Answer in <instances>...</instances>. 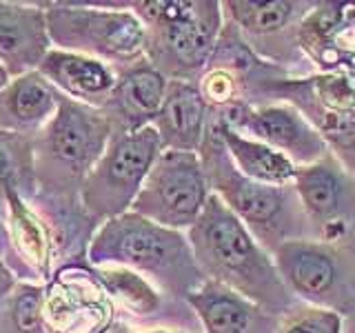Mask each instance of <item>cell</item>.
Segmentation results:
<instances>
[{
  "label": "cell",
  "instance_id": "cell-13",
  "mask_svg": "<svg viewBox=\"0 0 355 333\" xmlns=\"http://www.w3.org/2000/svg\"><path fill=\"white\" fill-rule=\"evenodd\" d=\"M44 289V327L51 333H107L116 305L96 271L67 264L51 273Z\"/></svg>",
  "mask_w": 355,
  "mask_h": 333
},
{
  "label": "cell",
  "instance_id": "cell-6",
  "mask_svg": "<svg viewBox=\"0 0 355 333\" xmlns=\"http://www.w3.org/2000/svg\"><path fill=\"white\" fill-rule=\"evenodd\" d=\"M53 49L103 60L116 69L138 62L147 29L127 3H42Z\"/></svg>",
  "mask_w": 355,
  "mask_h": 333
},
{
  "label": "cell",
  "instance_id": "cell-11",
  "mask_svg": "<svg viewBox=\"0 0 355 333\" xmlns=\"http://www.w3.org/2000/svg\"><path fill=\"white\" fill-rule=\"evenodd\" d=\"M211 114H216L227 127L269 144L295 166L311 164L329 153L327 142L322 140L315 127L288 103L233 105Z\"/></svg>",
  "mask_w": 355,
  "mask_h": 333
},
{
  "label": "cell",
  "instance_id": "cell-19",
  "mask_svg": "<svg viewBox=\"0 0 355 333\" xmlns=\"http://www.w3.org/2000/svg\"><path fill=\"white\" fill-rule=\"evenodd\" d=\"M211 109L200 94L198 83L169 80L162 107L153 120L162 151H193L202 147Z\"/></svg>",
  "mask_w": 355,
  "mask_h": 333
},
{
  "label": "cell",
  "instance_id": "cell-4",
  "mask_svg": "<svg viewBox=\"0 0 355 333\" xmlns=\"http://www.w3.org/2000/svg\"><path fill=\"white\" fill-rule=\"evenodd\" d=\"M147 29L144 56L166 80L198 83L225 27L218 0H131Z\"/></svg>",
  "mask_w": 355,
  "mask_h": 333
},
{
  "label": "cell",
  "instance_id": "cell-31",
  "mask_svg": "<svg viewBox=\"0 0 355 333\" xmlns=\"http://www.w3.org/2000/svg\"><path fill=\"white\" fill-rule=\"evenodd\" d=\"M144 333H184V331H173V329H153V331H144Z\"/></svg>",
  "mask_w": 355,
  "mask_h": 333
},
{
  "label": "cell",
  "instance_id": "cell-10",
  "mask_svg": "<svg viewBox=\"0 0 355 333\" xmlns=\"http://www.w3.org/2000/svg\"><path fill=\"white\" fill-rule=\"evenodd\" d=\"M293 189L315 240L342 244L351 236L355 227V178L331 151L315 162L297 166Z\"/></svg>",
  "mask_w": 355,
  "mask_h": 333
},
{
  "label": "cell",
  "instance_id": "cell-28",
  "mask_svg": "<svg viewBox=\"0 0 355 333\" xmlns=\"http://www.w3.org/2000/svg\"><path fill=\"white\" fill-rule=\"evenodd\" d=\"M18 284V275L11 269V264L7 260L0 258V311L5 305H9V298L14 293V289Z\"/></svg>",
  "mask_w": 355,
  "mask_h": 333
},
{
  "label": "cell",
  "instance_id": "cell-22",
  "mask_svg": "<svg viewBox=\"0 0 355 333\" xmlns=\"http://www.w3.org/2000/svg\"><path fill=\"white\" fill-rule=\"evenodd\" d=\"M184 302L193 309L205 333H247L255 309L247 298L216 280H205Z\"/></svg>",
  "mask_w": 355,
  "mask_h": 333
},
{
  "label": "cell",
  "instance_id": "cell-8",
  "mask_svg": "<svg viewBox=\"0 0 355 333\" xmlns=\"http://www.w3.org/2000/svg\"><path fill=\"white\" fill-rule=\"evenodd\" d=\"M282 282L309 307L347 316L355 307V262L342 247L315 238L282 242L273 253Z\"/></svg>",
  "mask_w": 355,
  "mask_h": 333
},
{
  "label": "cell",
  "instance_id": "cell-3",
  "mask_svg": "<svg viewBox=\"0 0 355 333\" xmlns=\"http://www.w3.org/2000/svg\"><path fill=\"white\" fill-rule=\"evenodd\" d=\"M198 155L211 194H216L242 220V225L269 253L282 242L313 238L293 185L273 187L242 176L229 158L214 116H209V127Z\"/></svg>",
  "mask_w": 355,
  "mask_h": 333
},
{
  "label": "cell",
  "instance_id": "cell-5",
  "mask_svg": "<svg viewBox=\"0 0 355 333\" xmlns=\"http://www.w3.org/2000/svg\"><path fill=\"white\" fill-rule=\"evenodd\" d=\"M114 125L103 109L62 98L58 114L33 138L38 191L73 198L80 194L87 173L105 153Z\"/></svg>",
  "mask_w": 355,
  "mask_h": 333
},
{
  "label": "cell",
  "instance_id": "cell-24",
  "mask_svg": "<svg viewBox=\"0 0 355 333\" xmlns=\"http://www.w3.org/2000/svg\"><path fill=\"white\" fill-rule=\"evenodd\" d=\"M96 275L114 305L131 316H153L162 309V291L151 280L127 266H98Z\"/></svg>",
  "mask_w": 355,
  "mask_h": 333
},
{
  "label": "cell",
  "instance_id": "cell-18",
  "mask_svg": "<svg viewBox=\"0 0 355 333\" xmlns=\"http://www.w3.org/2000/svg\"><path fill=\"white\" fill-rule=\"evenodd\" d=\"M62 94L38 71L11 78L0 89V129L36 138L58 114Z\"/></svg>",
  "mask_w": 355,
  "mask_h": 333
},
{
  "label": "cell",
  "instance_id": "cell-27",
  "mask_svg": "<svg viewBox=\"0 0 355 333\" xmlns=\"http://www.w3.org/2000/svg\"><path fill=\"white\" fill-rule=\"evenodd\" d=\"M277 333H344V316L322 307H300L284 316Z\"/></svg>",
  "mask_w": 355,
  "mask_h": 333
},
{
  "label": "cell",
  "instance_id": "cell-21",
  "mask_svg": "<svg viewBox=\"0 0 355 333\" xmlns=\"http://www.w3.org/2000/svg\"><path fill=\"white\" fill-rule=\"evenodd\" d=\"M220 129V136L225 147L229 151L231 162L236 164V169L251 178L255 182L273 185V187H291L295 180L297 166L282 155L280 151L271 149L269 144H264L255 138L244 136V133L227 127L225 122H220L216 114H211Z\"/></svg>",
  "mask_w": 355,
  "mask_h": 333
},
{
  "label": "cell",
  "instance_id": "cell-14",
  "mask_svg": "<svg viewBox=\"0 0 355 333\" xmlns=\"http://www.w3.org/2000/svg\"><path fill=\"white\" fill-rule=\"evenodd\" d=\"M288 103L302 114L327 142L329 151L355 178V111H336L322 107L311 94L306 78H280L260 87L255 105Z\"/></svg>",
  "mask_w": 355,
  "mask_h": 333
},
{
  "label": "cell",
  "instance_id": "cell-26",
  "mask_svg": "<svg viewBox=\"0 0 355 333\" xmlns=\"http://www.w3.org/2000/svg\"><path fill=\"white\" fill-rule=\"evenodd\" d=\"M311 94L322 107L336 111H355V80L344 71H320L306 76Z\"/></svg>",
  "mask_w": 355,
  "mask_h": 333
},
{
  "label": "cell",
  "instance_id": "cell-7",
  "mask_svg": "<svg viewBox=\"0 0 355 333\" xmlns=\"http://www.w3.org/2000/svg\"><path fill=\"white\" fill-rule=\"evenodd\" d=\"M160 153L162 144L153 125L138 131H116L78 194L87 220L100 227L131 211Z\"/></svg>",
  "mask_w": 355,
  "mask_h": 333
},
{
  "label": "cell",
  "instance_id": "cell-1",
  "mask_svg": "<svg viewBox=\"0 0 355 333\" xmlns=\"http://www.w3.org/2000/svg\"><path fill=\"white\" fill-rule=\"evenodd\" d=\"M187 240L207 280L227 284L266 314L286 316L295 309V296L282 282L273 255L216 194L187 231Z\"/></svg>",
  "mask_w": 355,
  "mask_h": 333
},
{
  "label": "cell",
  "instance_id": "cell-23",
  "mask_svg": "<svg viewBox=\"0 0 355 333\" xmlns=\"http://www.w3.org/2000/svg\"><path fill=\"white\" fill-rule=\"evenodd\" d=\"M9 191H18L31 203L36 200V151L33 138L0 129V209L5 207V196Z\"/></svg>",
  "mask_w": 355,
  "mask_h": 333
},
{
  "label": "cell",
  "instance_id": "cell-16",
  "mask_svg": "<svg viewBox=\"0 0 355 333\" xmlns=\"http://www.w3.org/2000/svg\"><path fill=\"white\" fill-rule=\"evenodd\" d=\"M166 85L169 80L147 58L118 69L116 89L103 109L114 125V133L138 131L153 125L162 107Z\"/></svg>",
  "mask_w": 355,
  "mask_h": 333
},
{
  "label": "cell",
  "instance_id": "cell-17",
  "mask_svg": "<svg viewBox=\"0 0 355 333\" xmlns=\"http://www.w3.org/2000/svg\"><path fill=\"white\" fill-rule=\"evenodd\" d=\"M38 74L64 98L96 109H105L118 83V69L92 56L53 49L44 56Z\"/></svg>",
  "mask_w": 355,
  "mask_h": 333
},
{
  "label": "cell",
  "instance_id": "cell-15",
  "mask_svg": "<svg viewBox=\"0 0 355 333\" xmlns=\"http://www.w3.org/2000/svg\"><path fill=\"white\" fill-rule=\"evenodd\" d=\"M51 51L47 14L42 3L0 0V65L11 78L38 71Z\"/></svg>",
  "mask_w": 355,
  "mask_h": 333
},
{
  "label": "cell",
  "instance_id": "cell-29",
  "mask_svg": "<svg viewBox=\"0 0 355 333\" xmlns=\"http://www.w3.org/2000/svg\"><path fill=\"white\" fill-rule=\"evenodd\" d=\"M7 253H11V247H9V231H7L5 214H3V209H0V258L5 260Z\"/></svg>",
  "mask_w": 355,
  "mask_h": 333
},
{
  "label": "cell",
  "instance_id": "cell-30",
  "mask_svg": "<svg viewBox=\"0 0 355 333\" xmlns=\"http://www.w3.org/2000/svg\"><path fill=\"white\" fill-rule=\"evenodd\" d=\"M9 80H11V76L7 74V69H5V67L0 65V89H3V87H5V85L9 83Z\"/></svg>",
  "mask_w": 355,
  "mask_h": 333
},
{
  "label": "cell",
  "instance_id": "cell-12",
  "mask_svg": "<svg viewBox=\"0 0 355 333\" xmlns=\"http://www.w3.org/2000/svg\"><path fill=\"white\" fill-rule=\"evenodd\" d=\"M311 0H225L222 16L236 25L249 47L262 60L280 65L297 62V27L313 9Z\"/></svg>",
  "mask_w": 355,
  "mask_h": 333
},
{
  "label": "cell",
  "instance_id": "cell-25",
  "mask_svg": "<svg viewBox=\"0 0 355 333\" xmlns=\"http://www.w3.org/2000/svg\"><path fill=\"white\" fill-rule=\"evenodd\" d=\"M9 314L18 333H47L44 289L33 282H18L9 298Z\"/></svg>",
  "mask_w": 355,
  "mask_h": 333
},
{
  "label": "cell",
  "instance_id": "cell-9",
  "mask_svg": "<svg viewBox=\"0 0 355 333\" xmlns=\"http://www.w3.org/2000/svg\"><path fill=\"white\" fill-rule=\"evenodd\" d=\"M211 189L193 151H162L131 211L166 229L189 231L202 214Z\"/></svg>",
  "mask_w": 355,
  "mask_h": 333
},
{
  "label": "cell",
  "instance_id": "cell-2",
  "mask_svg": "<svg viewBox=\"0 0 355 333\" xmlns=\"http://www.w3.org/2000/svg\"><path fill=\"white\" fill-rule=\"evenodd\" d=\"M87 258L98 266H127L151 280L162 293L187 298L207 278L182 231L127 211L103 222L89 240Z\"/></svg>",
  "mask_w": 355,
  "mask_h": 333
},
{
  "label": "cell",
  "instance_id": "cell-20",
  "mask_svg": "<svg viewBox=\"0 0 355 333\" xmlns=\"http://www.w3.org/2000/svg\"><path fill=\"white\" fill-rule=\"evenodd\" d=\"M3 214L7 220L11 253L22 262L29 278L49 280L53 258L51 225L33 207L31 200L22 198L18 191H9L5 196Z\"/></svg>",
  "mask_w": 355,
  "mask_h": 333
}]
</instances>
